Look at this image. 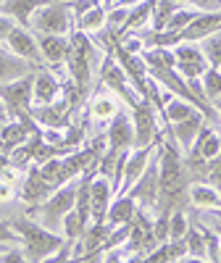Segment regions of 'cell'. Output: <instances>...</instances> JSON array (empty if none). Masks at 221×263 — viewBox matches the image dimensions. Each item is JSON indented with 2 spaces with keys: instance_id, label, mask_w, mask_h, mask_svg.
Wrapping results in <instances>:
<instances>
[{
  "instance_id": "cell-19",
  "label": "cell",
  "mask_w": 221,
  "mask_h": 263,
  "mask_svg": "<svg viewBox=\"0 0 221 263\" xmlns=\"http://www.w3.org/2000/svg\"><path fill=\"white\" fill-rule=\"evenodd\" d=\"M187 197L195 208L203 211H221V190L211 182H195L187 190Z\"/></svg>"
},
{
  "instance_id": "cell-23",
  "label": "cell",
  "mask_w": 221,
  "mask_h": 263,
  "mask_svg": "<svg viewBox=\"0 0 221 263\" xmlns=\"http://www.w3.org/2000/svg\"><path fill=\"white\" fill-rule=\"evenodd\" d=\"M185 248L192 258H208V229H203L200 224L190 227L185 234Z\"/></svg>"
},
{
  "instance_id": "cell-2",
  "label": "cell",
  "mask_w": 221,
  "mask_h": 263,
  "mask_svg": "<svg viewBox=\"0 0 221 263\" xmlns=\"http://www.w3.org/2000/svg\"><path fill=\"white\" fill-rule=\"evenodd\" d=\"M74 203H77V179L61 184L50 197H45L40 205H34L27 216H34V213H37V216H40L37 224H42L45 229L56 232V229L61 227V218L69 213V211H74Z\"/></svg>"
},
{
  "instance_id": "cell-13",
  "label": "cell",
  "mask_w": 221,
  "mask_h": 263,
  "mask_svg": "<svg viewBox=\"0 0 221 263\" xmlns=\"http://www.w3.org/2000/svg\"><path fill=\"white\" fill-rule=\"evenodd\" d=\"M105 140H108V150H132L135 147V129H132V116L121 111L110 119L108 129H105Z\"/></svg>"
},
{
  "instance_id": "cell-46",
  "label": "cell",
  "mask_w": 221,
  "mask_h": 263,
  "mask_svg": "<svg viewBox=\"0 0 221 263\" xmlns=\"http://www.w3.org/2000/svg\"><path fill=\"white\" fill-rule=\"evenodd\" d=\"M0 126H3V124H0Z\"/></svg>"
},
{
  "instance_id": "cell-41",
  "label": "cell",
  "mask_w": 221,
  "mask_h": 263,
  "mask_svg": "<svg viewBox=\"0 0 221 263\" xmlns=\"http://www.w3.org/2000/svg\"><path fill=\"white\" fill-rule=\"evenodd\" d=\"M213 108H216V114H218V119H221V98L213 100Z\"/></svg>"
},
{
  "instance_id": "cell-44",
  "label": "cell",
  "mask_w": 221,
  "mask_h": 263,
  "mask_svg": "<svg viewBox=\"0 0 221 263\" xmlns=\"http://www.w3.org/2000/svg\"><path fill=\"white\" fill-rule=\"evenodd\" d=\"M6 248H8V245H0V253H3V250H6Z\"/></svg>"
},
{
  "instance_id": "cell-26",
  "label": "cell",
  "mask_w": 221,
  "mask_h": 263,
  "mask_svg": "<svg viewBox=\"0 0 221 263\" xmlns=\"http://www.w3.org/2000/svg\"><path fill=\"white\" fill-rule=\"evenodd\" d=\"M200 50L206 55V63L211 69H221V32L208 34L206 40H200Z\"/></svg>"
},
{
  "instance_id": "cell-9",
  "label": "cell",
  "mask_w": 221,
  "mask_h": 263,
  "mask_svg": "<svg viewBox=\"0 0 221 263\" xmlns=\"http://www.w3.org/2000/svg\"><path fill=\"white\" fill-rule=\"evenodd\" d=\"M174 58H176V74H179L185 82H192V79H200L203 71L208 69L206 63V55L203 50L195 45V42H182V45L174 48Z\"/></svg>"
},
{
  "instance_id": "cell-45",
  "label": "cell",
  "mask_w": 221,
  "mask_h": 263,
  "mask_svg": "<svg viewBox=\"0 0 221 263\" xmlns=\"http://www.w3.org/2000/svg\"><path fill=\"white\" fill-rule=\"evenodd\" d=\"M61 3H66V0H61Z\"/></svg>"
},
{
  "instance_id": "cell-10",
  "label": "cell",
  "mask_w": 221,
  "mask_h": 263,
  "mask_svg": "<svg viewBox=\"0 0 221 263\" xmlns=\"http://www.w3.org/2000/svg\"><path fill=\"white\" fill-rule=\"evenodd\" d=\"M126 195L135 197L137 208H153V205H158V158H156V153H153L148 168L142 171V177L132 184V190Z\"/></svg>"
},
{
  "instance_id": "cell-16",
  "label": "cell",
  "mask_w": 221,
  "mask_h": 263,
  "mask_svg": "<svg viewBox=\"0 0 221 263\" xmlns=\"http://www.w3.org/2000/svg\"><path fill=\"white\" fill-rule=\"evenodd\" d=\"M203 124H206V116L200 114V111H195L190 119H185V121H176V124H169L166 126V132H169V137L179 145V150H190L192 147V142H195V137H197V132L203 129Z\"/></svg>"
},
{
  "instance_id": "cell-24",
  "label": "cell",
  "mask_w": 221,
  "mask_h": 263,
  "mask_svg": "<svg viewBox=\"0 0 221 263\" xmlns=\"http://www.w3.org/2000/svg\"><path fill=\"white\" fill-rule=\"evenodd\" d=\"M195 111H197V108H195L192 103H187V100H182V98L171 95V98H169V103L163 105L161 116H163V121H166V126H169V124H176V121H185V119H190Z\"/></svg>"
},
{
  "instance_id": "cell-35",
  "label": "cell",
  "mask_w": 221,
  "mask_h": 263,
  "mask_svg": "<svg viewBox=\"0 0 221 263\" xmlns=\"http://www.w3.org/2000/svg\"><path fill=\"white\" fill-rule=\"evenodd\" d=\"M0 263H29V260H27V255L21 253V250H16L13 245H8L3 253H0Z\"/></svg>"
},
{
  "instance_id": "cell-42",
  "label": "cell",
  "mask_w": 221,
  "mask_h": 263,
  "mask_svg": "<svg viewBox=\"0 0 221 263\" xmlns=\"http://www.w3.org/2000/svg\"><path fill=\"white\" fill-rule=\"evenodd\" d=\"M216 258H218V263H221V239H218V248H216Z\"/></svg>"
},
{
  "instance_id": "cell-6",
  "label": "cell",
  "mask_w": 221,
  "mask_h": 263,
  "mask_svg": "<svg viewBox=\"0 0 221 263\" xmlns=\"http://www.w3.org/2000/svg\"><path fill=\"white\" fill-rule=\"evenodd\" d=\"M132 129H135V147H148L161 142V132H158V121H156V108L148 100H140L132 108Z\"/></svg>"
},
{
  "instance_id": "cell-8",
  "label": "cell",
  "mask_w": 221,
  "mask_h": 263,
  "mask_svg": "<svg viewBox=\"0 0 221 263\" xmlns=\"http://www.w3.org/2000/svg\"><path fill=\"white\" fill-rule=\"evenodd\" d=\"M71 114H74V105L63 95L56 103H48V105H32V119L42 129H69Z\"/></svg>"
},
{
  "instance_id": "cell-7",
  "label": "cell",
  "mask_w": 221,
  "mask_h": 263,
  "mask_svg": "<svg viewBox=\"0 0 221 263\" xmlns=\"http://www.w3.org/2000/svg\"><path fill=\"white\" fill-rule=\"evenodd\" d=\"M218 153H221V137H218V132H216L213 126L203 124V129L197 132V137H195L192 147L187 150L185 166H190V168H200V166H206L208 161H213Z\"/></svg>"
},
{
  "instance_id": "cell-31",
  "label": "cell",
  "mask_w": 221,
  "mask_h": 263,
  "mask_svg": "<svg viewBox=\"0 0 221 263\" xmlns=\"http://www.w3.org/2000/svg\"><path fill=\"white\" fill-rule=\"evenodd\" d=\"M197 13H200V11H192V8H176V11L171 13V18L166 21V27H163V29H169V32H182L185 27H190L192 21L197 18Z\"/></svg>"
},
{
  "instance_id": "cell-27",
  "label": "cell",
  "mask_w": 221,
  "mask_h": 263,
  "mask_svg": "<svg viewBox=\"0 0 221 263\" xmlns=\"http://www.w3.org/2000/svg\"><path fill=\"white\" fill-rule=\"evenodd\" d=\"M200 87H203V98L208 103H213L216 98H221V71L208 66V69L203 71V77H200Z\"/></svg>"
},
{
  "instance_id": "cell-20",
  "label": "cell",
  "mask_w": 221,
  "mask_h": 263,
  "mask_svg": "<svg viewBox=\"0 0 221 263\" xmlns=\"http://www.w3.org/2000/svg\"><path fill=\"white\" fill-rule=\"evenodd\" d=\"M37 71V66H32L29 61L24 58H16L11 50H3L0 48V84H8V82H16L21 77H27Z\"/></svg>"
},
{
  "instance_id": "cell-17",
  "label": "cell",
  "mask_w": 221,
  "mask_h": 263,
  "mask_svg": "<svg viewBox=\"0 0 221 263\" xmlns=\"http://www.w3.org/2000/svg\"><path fill=\"white\" fill-rule=\"evenodd\" d=\"M37 48H40V55L45 63H66L69 58V34H37Z\"/></svg>"
},
{
  "instance_id": "cell-28",
  "label": "cell",
  "mask_w": 221,
  "mask_h": 263,
  "mask_svg": "<svg viewBox=\"0 0 221 263\" xmlns=\"http://www.w3.org/2000/svg\"><path fill=\"white\" fill-rule=\"evenodd\" d=\"M61 229H63V234H66V239H69V242H77V239H82L87 224L82 221V216H79L77 211H69V213L61 218Z\"/></svg>"
},
{
  "instance_id": "cell-39",
  "label": "cell",
  "mask_w": 221,
  "mask_h": 263,
  "mask_svg": "<svg viewBox=\"0 0 221 263\" xmlns=\"http://www.w3.org/2000/svg\"><path fill=\"white\" fill-rule=\"evenodd\" d=\"M6 171H11V166H8V156H6V153H0V174H6Z\"/></svg>"
},
{
  "instance_id": "cell-14",
  "label": "cell",
  "mask_w": 221,
  "mask_h": 263,
  "mask_svg": "<svg viewBox=\"0 0 221 263\" xmlns=\"http://www.w3.org/2000/svg\"><path fill=\"white\" fill-rule=\"evenodd\" d=\"M63 92L61 87V79L48 69V66H42V69L34 71V84H32V100L34 105H48V103H56Z\"/></svg>"
},
{
  "instance_id": "cell-34",
  "label": "cell",
  "mask_w": 221,
  "mask_h": 263,
  "mask_svg": "<svg viewBox=\"0 0 221 263\" xmlns=\"http://www.w3.org/2000/svg\"><path fill=\"white\" fill-rule=\"evenodd\" d=\"M74 258H71V242L66 239V242L56 250V253H50L48 258H42L40 263H71Z\"/></svg>"
},
{
  "instance_id": "cell-36",
  "label": "cell",
  "mask_w": 221,
  "mask_h": 263,
  "mask_svg": "<svg viewBox=\"0 0 221 263\" xmlns=\"http://www.w3.org/2000/svg\"><path fill=\"white\" fill-rule=\"evenodd\" d=\"M16 18H11L8 13H0V42H6V37L16 29Z\"/></svg>"
},
{
  "instance_id": "cell-32",
  "label": "cell",
  "mask_w": 221,
  "mask_h": 263,
  "mask_svg": "<svg viewBox=\"0 0 221 263\" xmlns=\"http://www.w3.org/2000/svg\"><path fill=\"white\" fill-rule=\"evenodd\" d=\"M6 156H8V166L11 168H29V163H32V147H29V142L16 145V147L6 150Z\"/></svg>"
},
{
  "instance_id": "cell-38",
  "label": "cell",
  "mask_w": 221,
  "mask_h": 263,
  "mask_svg": "<svg viewBox=\"0 0 221 263\" xmlns=\"http://www.w3.org/2000/svg\"><path fill=\"white\" fill-rule=\"evenodd\" d=\"M176 263H208V258H192V255H185V258H179Z\"/></svg>"
},
{
  "instance_id": "cell-3",
  "label": "cell",
  "mask_w": 221,
  "mask_h": 263,
  "mask_svg": "<svg viewBox=\"0 0 221 263\" xmlns=\"http://www.w3.org/2000/svg\"><path fill=\"white\" fill-rule=\"evenodd\" d=\"M32 84H34V71L21 77L16 82L0 84V100H3L8 119H19V121H29L32 119Z\"/></svg>"
},
{
  "instance_id": "cell-37",
  "label": "cell",
  "mask_w": 221,
  "mask_h": 263,
  "mask_svg": "<svg viewBox=\"0 0 221 263\" xmlns=\"http://www.w3.org/2000/svg\"><path fill=\"white\" fill-rule=\"evenodd\" d=\"M16 232L11 229V224L8 221H0V245H13L16 242Z\"/></svg>"
},
{
  "instance_id": "cell-5",
  "label": "cell",
  "mask_w": 221,
  "mask_h": 263,
  "mask_svg": "<svg viewBox=\"0 0 221 263\" xmlns=\"http://www.w3.org/2000/svg\"><path fill=\"white\" fill-rule=\"evenodd\" d=\"M100 84H105L110 92H114L116 98H121V103H126L129 108H135L142 98L135 92V87L129 84L124 69L116 63L114 53H105L103 55V63H100Z\"/></svg>"
},
{
  "instance_id": "cell-40",
  "label": "cell",
  "mask_w": 221,
  "mask_h": 263,
  "mask_svg": "<svg viewBox=\"0 0 221 263\" xmlns=\"http://www.w3.org/2000/svg\"><path fill=\"white\" fill-rule=\"evenodd\" d=\"M6 121H11V119H8V111H6L3 100H0V124H6Z\"/></svg>"
},
{
  "instance_id": "cell-4",
  "label": "cell",
  "mask_w": 221,
  "mask_h": 263,
  "mask_svg": "<svg viewBox=\"0 0 221 263\" xmlns=\"http://www.w3.org/2000/svg\"><path fill=\"white\" fill-rule=\"evenodd\" d=\"M74 24L77 21H74V13H71L69 3H61V0L42 6L29 18V27L37 34H69L74 29Z\"/></svg>"
},
{
  "instance_id": "cell-30",
  "label": "cell",
  "mask_w": 221,
  "mask_h": 263,
  "mask_svg": "<svg viewBox=\"0 0 221 263\" xmlns=\"http://www.w3.org/2000/svg\"><path fill=\"white\" fill-rule=\"evenodd\" d=\"M190 224H187V213L185 208H174L169 213V239H185Z\"/></svg>"
},
{
  "instance_id": "cell-22",
  "label": "cell",
  "mask_w": 221,
  "mask_h": 263,
  "mask_svg": "<svg viewBox=\"0 0 221 263\" xmlns=\"http://www.w3.org/2000/svg\"><path fill=\"white\" fill-rule=\"evenodd\" d=\"M137 213V203L132 195H116L108 205V213H105V224L108 227H121V224H129Z\"/></svg>"
},
{
  "instance_id": "cell-11",
  "label": "cell",
  "mask_w": 221,
  "mask_h": 263,
  "mask_svg": "<svg viewBox=\"0 0 221 263\" xmlns=\"http://www.w3.org/2000/svg\"><path fill=\"white\" fill-rule=\"evenodd\" d=\"M6 45H8V50H11L16 58L29 61L32 66H37V69H42V66H45V61H42V55H40V48H37V40H34V34H32L29 29L16 27V29L6 37Z\"/></svg>"
},
{
  "instance_id": "cell-33",
  "label": "cell",
  "mask_w": 221,
  "mask_h": 263,
  "mask_svg": "<svg viewBox=\"0 0 221 263\" xmlns=\"http://www.w3.org/2000/svg\"><path fill=\"white\" fill-rule=\"evenodd\" d=\"M126 16H129V8H124V6L108 8V11H105V27H110V29H116V32H119V29L124 27Z\"/></svg>"
},
{
  "instance_id": "cell-15",
  "label": "cell",
  "mask_w": 221,
  "mask_h": 263,
  "mask_svg": "<svg viewBox=\"0 0 221 263\" xmlns=\"http://www.w3.org/2000/svg\"><path fill=\"white\" fill-rule=\"evenodd\" d=\"M114 200V190L105 177H95L90 182V221L95 224H105V213L108 205Z\"/></svg>"
},
{
  "instance_id": "cell-21",
  "label": "cell",
  "mask_w": 221,
  "mask_h": 263,
  "mask_svg": "<svg viewBox=\"0 0 221 263\" xmlns=\"http://www.w3.org/2000/svg\"><path fill=\"white\" fill-rule=\"evenodd\" d=\"M48 3H56V0H3V6H0V13H8L11 18L19 21V27H29V18L34 11H40L42 6Z\"/></svg>"
},
{
  "instance_id": "cell-43",
  "label": "cell",
  "mask_w": 221,
  "mask_h": 263,
  "mask_svg": "<svg viewBox=\"0 0 221 263\" xmlns=\"http://www.w3.org/2000/svg\"><path fill=\"white\" fill-rule=\"evenodd\" d=\"M0 153H6V145H3V140H0Z\"/></svg>"
},
{
  "instance_id": "cell-1",
  "label": "cell",
  "mask_w": 221,
  "mask_h": 263,
  "mask_svg": "<svg viewBox=\"0 0 221 263\" xmlns=\"http://www.w3.org/2000/svg\"><path fill=\"white\" fill-rule=\"evenodd\" d=\"M11 229L16 232V237L21 239V253L27 255L29 263H40L42 258H48L50 253H56L63 242L66 237H58V232H50L45 229L42 224H37L34 218H11Z\"/></svg>"
},
{
  "instance_id": "cell-12",
  "label": "cell",
  "mask_w": 221,
  "mask_h": 263,
  "mask_svg": "<svg viewBox=\"0 0 221 263\" xmlns=\"http://www.w3.org/2000/svg\"><path fill=\"white\" fill-rule=\"evenodd\" d=\"M158 142L156 145H148V147H135L126 156V163H124V177H121V184H119V192L116 195H126L132 190V184H135L140 177H142V171L148 168L150 158H153V153H156Z\"/></svg>"
},
{
  "instance_id": "cell-29",
  "label": "cell",
  "mask_w": 221,
  "mask_h": 263,
  "mask_svg": "<svg viewBox=\"0 0 221 263\" xmlns=\"http://www.w3.org/2000/svg\"><path fill=\"white\" fill-rule=\"evenodd\" d=\"M90 111H93V116L95 119H114L121 108H119V103L114 100V98H108V95H95V100H93V105H90Z\"/></svg>"
},
{
  "instance_id": "cell-25",
  "label": "cell",
  "mask_w": 221,
  "mask_h": 263,
  "mask_svg": "<svg viewBox=\"0 0 221 263\" xmlns=\"http://www.w3.org/2000/svg\"><path fill=\"white\" fill-rule=\"evenodd\" d=\"M105 6H95V8H90L84 16H79L77 18V29L79 32H84V34H93V32H98L100 27H105Z\"/></svg>"
},
{
  "instance_id": "cell-18",
  "label": "cell",
  "mask_w": 221,
  "mask_h": 263,
  "mask_svg": "<svg viewBox=\"0 0 221 263\" xmlns=\"http://www.w3.org/2000/svg\"><path fill=\"white\" fill-rule=\"evenodd\" d=\"M56 190L40 177V168L37 166H29V171H27V177H24V182H21V200H24L27 205H40L45 197H50Z\"/></svg>"
}]
</instances>
